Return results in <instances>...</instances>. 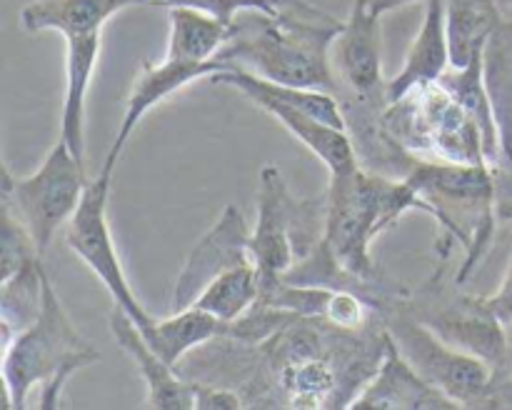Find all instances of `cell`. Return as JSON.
Here are the masks:
<instances>
[{
	"mask_svg": "<svg viewBox=\"0 0 512 410\" xmlns=\"http://www.w3.org/2000/svg\"><path fill=\"white\" fill-rule=\"evenodd\" d=\"M325 243L340 268L363 283L380 285L383 273L370 255V243L393 228L408 210L430 213L423 195L405 178L358 168L348 175H330Z\"/></svg>",
	"mask_w": 512,
	"mask_h": 410,
	"instance_id": "obj_2",
	"label": "cell"
},
{
	"mask_svg": "<svg viewBox=\"0 0 512 410\" xmlns=\"http://www.w3.org/2000/svg\"><path fill=\"white\" fill-rule=\"evenodd\" d=\"M453 68L450 63L448 23H445V0H425V18L418 35L410 43L400 73L388 83V105L408 95L420 85L435 83Z\"/></svg>",
	"mask_w": 512,
	"mask_h": 410,
	"instance_id": "obj_15",
	"label": "cell"
},
{
	"mask_svg": "<svg viewBox=\"0 0 512 410\" xmlns=\"http://www.w3.org/2000/svg\"><path fill=\"white\" fill-rule=\"evenodd\" d=\"M85 163L58 138L43 163L30 175H13L3 165V190L0 195L13 203L23 223L28 225L40 255L53 245L60 230L68 228L90 185Z\"/></svg>",
	"mask_w": 512,
	"mask_h": 410,
	"instance_id": "obj_6",
	"label": "cell"
},
{
	"mask_svg": "<svg viewBox=\"0 0 512 410\" xmlns=\"http://www.w3.org/2000/svg\"><path fill=\"white\" fill-rule=\"evenodd\" d=\"M328 195L295 198L275 165L260 170L258 223L250 230V255L260 278H283L325 240Z\"/></svg>",
	"mask_w": 512,
	"mask_h": 410,
	"instance_id": "obj_4",
	"label": "cell"
},
{
	"mask_svg": "<svg viewBox=\"0 0 512 410\" xmlns=\"http://www.w3.org/2000/svg\"><path fill=\"white\" fill-rule=\"evenodd\" d=\"M408 300V295H405ZM410 310L423 320L425 325L435 330L450 345L478 358L488 360L495 370L508 360V335L505 323L498 315L490 313L480 298H465L460 303H438L435 295H430L425 303H408Z\"/></svg>",
	"mask_w": 512,
	"mask_h": 410,
	"instance_id": "obj_10",
	"label": "cell"
},
{
	"mask_svg": "<svg viewBox=\"0 0 512 410\" xmlns=\"http://www.w3.org/2000/svg\"><path fill=\"white\" fill-rule=\"evenodd\" d=\"M383 15L368 0H353L345 23L335 38L333 68L338 75V95H360V98H385L388 85H383Z\"/></svg>",
	"mask_w": 512,
	"mask_h": 410,
	"instance_id": "obj_8",
	"label": "cell"
},
{
	"mask_svg": "<svg viewBox=\"0 0 512 410\" xmlns=\"http://www.w3.org/2000/svg\"><path fill=\"white\" fill-rule=\"evenodd\" d=\"M170 33L165 58L185 63H210L220 60V50L235 35V23H223L195 8H168Z\"/></svg>",
	"mask_w": 512,
	"mask_h": 410,
	"instance_id": "obj_18",
	"label": "cell"
},
{
	"mask_svg": "<svg viewBox=\"0 0 512 410\" xmlns=\"http://www.w3.org/2000/svg\"><path fill=\"white\" fill-rule=\"evenodd\" d=\"M300 0H135V5H153V8H195L223 23L233 25L243 13H263L275 18L283 13L288 5Z\"/></svg>",
	"mask_w": 512,
	"mask_h": 410,
	"instance_id": "obj_24",
	"label": "cell"
},
{
	"mask_svg": "<svg viewBox=\"0 0 512 410\" xmlns=\"http://www.w3.org/2000/svg\"><path fill=\"white\" fill-rule=\"evenodd\" d=\"M368 3L373 5L380 15H385V13H390V10H398V8H405V5H410V3H418V0H368Z\"/></svg>",
	"mask_w": 512,
	"mask_h": 410,
	"instance_id": "obj_28",
	"label": "cell"
},
{
	"mask_svg": "<svg viewBox=\"0 0 512 410\" xmlns=\"http://www.w3.org/2000/svg\"><path fill=\"white\" fill-rule=\"evenodd\" d=\"M483 75L493 103L503 158L512 163V20L503 18L483 50Z\"/></svg>",
	"mask_w": 512,
	"mask_h": 410,
	"instance_id": "obj_21",
	"label": "cell"
},
{
	"mask_svg": "<svg viewBox=\"0 0 512 410\" xmlns=\"http://www.w3.org/2000/svg\"><path fill=\"white\" fill-rule=\"evenodd\" d=\"M103 33L68 35L65 38V98L60 113V140L85 163V113L90 83L100 60Z\"/></svg>",
	"mask_w": 512,
	"mask_h": 410,
	"instance_id": "obj_14",
	"label": "cell"
},
{
	"mask_svg": "<svg viewBox=\"0 0 512 410\" xmlns=\"http://www.w3.org/2000/svg\"><path fill=\"white\" fill-rule=\"evenodd\" d=\"M380 318L400 353L428 383L448 395L455 405H480L495 380V368L488 360L440 338L410 310L405 295L403 300H390L388 295L380 308Z\"/></svg>",
	"mask_w": 512,
	"mask_h": 410,
	"instance_id": "obj_5",
	"label": "cell"
},
{
	"mask_svg": "<svg viewBox=\"0 0 512 410\" xmlns=\"http://www.w3.org/2000/svg\"><path fill=\"white\" fill-rule=\"evenodd\" d=\"M108 323L115 343L120 345V350L133 360L138 373L143 375L145 408H195L193 380H185L175 373V365H170L168 360L148 343L143 330L138 328V323H135L123 308L113 305Z\"/></svg>",
	"mask_w": 512,
	"mask_h": 410,
	"instance_id": "obj_12",
	"label": "cell"
},
{
	"mask_svg": "<svg viewBox=\"0 0 512 410\" xmlns=\"http://www.w3.org/2000/svg\"><path fill=\"white\" fill-rule=\"evenodd\" d=\"M40 258L43 255H40L28 225L23 223L13 203L0 195V283L13 278L15 273Z\"/></svg>",
	"mask_w": 512,
	"mask_h": 410,
	"instance_id": "obj_23",
	"label": "cell"
},
{
	"mask_svg": "<svg viewBox=\"0 0 512 410\" xmlns=\"http://www.w3.org/2000/svg\"><path fill=\"white\" fill-rule=\"evenodd\" d=\"M245 263H253L250 228L238 205L230 203L225 205L213 228L198 240V245L185 258L178 280H175L173 295H170V310L188 308L210 280Z\"/></svg>",
	"mask_w": 512,
	"mask_h": 410,
	"instance_id": "obj_9",
	"label": "cell"
},
{
	"mask_svg": "<svg viewBox=\"0 0 512 410\" xmlns=\"http://www.w3.org/2000/svg\"><path fill=\"white\" fill-rule=\"evenodd\" d=\"M115 170L100 168V173L90 180L78 210L70 218L68 228L63 230L65 245L75 253V258L83 260L95 278L105 285V290L113 298V305L123 308L130 318L138 323L140 330L153 323L155 315L145 310L138 295L130 288V280L125 275L123 260H120L118 245H115L113 233L108 223V200L110 188H113Z\"/></svg>",
	"mask_w": 512,
	"mask_h": 410,
	"instance_id": "obj_7",
	"label": "cell"
},
{
	"mask_svg": "<svg viewBox=\"0 0 512 410\" xmlns=\"http://www.w3.org/2000/svg\"><path fill=\"white\" fill-rule=\"evenodd\" d=\"M95 363H100V353L75 328L55 293L48 270H43L40 313L33 323L18 330L8 348H3L5 408L23 410L38 385L40 408H58L65 383L78 370Z\"/></svg>",
	"mask_w": 512,
	"mask_h": 410,
	"instance_id": "obj_3",
	"label": "cell"
},
{
	"mask_svg": "<svg viewBox=\"0 0 512 410\" xmlns=\"http://www.w3.org/2000/svg\"><path fill=\"white\" fill-rule=\"evenodd\" d=\"M193 393H195V408H203V410H235L245 405L243 395L235 393V390L203 383V380H193Z\"/></svg>",
	"mask_w": 512,
	"mask_h": 410,
	"instance_id": "obj_25",
	"label": "cell"
},
{
	"mask_svg": "<svg viewBox=\"0 0 512 410\" xmlns=\"http://www.w3.org/2000/svg\"><path fill=\"white\" fill-rule=\"evenodd\" d=\"M258 298L260 270L255 268V263H245L238 265V268L225 270L218 278L210 280L190 305H195V308L205 310V313L215 315L225 325H230L243 318L245 313H250L258 305Z\"/></svg>",
	"mask_w": 512,
	"mask_h": 410,
	"instance_id": "obj_22",
	"label": "cell"
},
{
	"mask_svg": "<svg viewBox=\"0 0 512 410\" xmlns=\"http://www.w3.org/2000/svg\"><path fill=\"white\" fill-rule=\"evenodd\" d=\"M480 303H483L490 313L498 315L505 325L512 323V260L508 265V273H505L503 285L498 288V293L485 295V298H480Z\"/></svg>",
	"mask_w": 512,
	"mask_h": 410,
	"instance_id": "obj_26",
	"label": "cell"
},
{
	"mask_svg": "<svg viewBox=\"0 0 512 410\" xmlns=\"http://www.w3.org/2000/svg\"><path fill=\"white\" fill-rule=\"evenodd\" d=\"M480 405H505V408H512V375L510 378L493 380V385L485 393V398L480 400Z\"/></svg>",
	"mask_w": 512,
	"mask_h": 410,
	"instance_id": "obj_27",
	"label": "cell"
},
{
	"mask_svg": "<svg viewBox=\"0 0 512 410\" xmlns=\"http://www.w3.org/2000/svg\"><path fill=\"white\" fill-rule=\"evenodd\" d=\"M503 18L500 0H445L453 68H468L473 60H478Z\"/></svg>",
	"mask_w": 512,
	"mask_h": 410,
	"instance_id": "obj_19",
	"label": "cell"
},
{
	"mask_svg": "<svg viewBox=\"0 0 512 410\" xmlns=\"http://www.w3.org/2000/svg\"><path fill=\"white\" fill-rule=\"evenodd\" d=\"M130 5L135 0H33L20 10V25L28 33L58 30L63 38L103 33V25Z\"/></svg>",
	"mask_w": 512,
	"mask_h": 410,
	"instance_id": "obj_17",
	"label": "cell"
},
{
	"mask_svg": "<svg viewBox=\"0 0 512 410\" xmlns=\"http://www.w3.org/2000/svg\"><path fill=\"white\" fill-rule=\"evenodd\" d=\"M388 333V330H385ZM453 408V400L423 378L398 350L395 340L385 338V353L373 378L353 398L350 408Z\"/></svg>",
	"mask_w": 512,
	"mask_h": 410,
	"instance_id": "obj_13",
	"label": "cell"
},
{
	"mask_svg": "<svg viewBox=\"0 0 512 410\" xmlns=\"http://www.w3.org/2000/svg\"><path fill=\"white\" fill-rule=\"evenodd\" d=\"M143 335L170 365H178L200 345L225 338V323L195 305H188L183 310H173L168 318H153Z\"/></svg>",
	"mask_w": 512,
	"mask_h": 410,
	"instance_id": "obj_20",
	"label": "cell"
},
{
	"mask_svg": "<svg viewBox=\"0 0 512 410\" xmlns=\"http://www.w3.org/2000/svg\"><path fill=\"white\" fill-rule=\"evenodd\" d=\"M308 8L310 5L300 0L275 18L263 13L243 18V13L235 20V35L218 58L273 83L330 90L338 95V75L330 50L343 23L325 13L300 18V10Z\"/></svg>",
	"mask_w": 512,
	"mask_h": 410,
	"instance_id": "obj_1",
	"label": "cell"
},
{
	"mask_svg": "<svg viewBox=\"0 0 512 410\" xmlns=\"http://www.w3.org/2000/svg\"><path fill=\"white\" fill-rule=\"evenodd\" d=\"M230 63L225 60H210V63H185V60H170L163 58L160 63H143L140 65L138 75H135L133 85H130L128 103H125L123 120H120V128L115 133L113 145H110L108 155H105L103 168L115 170L120 155H123L125 145H128L130 135L135 133V128L140 125V120L155 108V105L165 103L170 95H175L178 90H183L185 85L195 83V80L213 78L215 73H223L228 70Z\"/></svg>",
	"mask_w": 512,
	"mask_h": 410,
	"instance_id": "obj_11",
	"label": "cell"
},
{
	"mask_svg": "<svg viewBox=\"0 0 512 410\" xmlns=\"http://www.w3.org/2000/svg\"><path fill=\"white\" fill-rule=\"evenodd\" d=\"M255 105L268 115H273L310 153L318 155L330 175H348L363 168L348 130L335 128V125L325 123V120L315 118V115L305 113V110L290 108V105L275 103V100H255Z\"/></svg>",
	"mask_w": 512,
	"mask_h": 410,
	"instance_id": "obj_16",
	"label": "cell"
}]
</instances>
